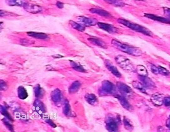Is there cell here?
I'll list each match as a JSON object with an SVG mask.
<instances>
[{
  "label": "cell",
  "instance_id": "cell-40",
  "mask_svg": "<svg viewBox=\"0 0 170 132\" xmlns=\"http://www.w3.org/2000/svg\"><path fill=\"white\" fill-rule=\"evenodd\" d=\"M56 6L59 8H62L64 7V4H63V3L59 2H57Z\"/></svg>",
  "mask_w": 170,
  "mask_h": 132
},
{
  "label": "cell",
  "instance_id": "cell-19",
  "mask_svg": "<svg viewBox=\"0 0 170 132\" xmlns=\"http://www.w3.org/2000/svg\"><path fill=\"white\" fill-rule=\"evenodd\" d=\"M88 41L95 46L100 47L104 49L107 48V46L104 42H103L101 40L97 38H90L88 39Z\"/></svg>",
  "mask_w": 170,
  "mask_h": 132
},
{
  "label": "cell",
  "instance_id": "cell-29",
  "mask_svg": "<svg viewBox=\"0 0 170 132\" xmlns=\"http://www.w3.org/2000/svg\"><path fill=\"white\" fill-rule=\"evenodd\" d=\"M106 2L116 7H122L124 3L121 0H104Z\"/></svg>",
  "mask_w": 170,
  "mask_h": 132
},
{
  "label": "cell",
  "instance_id": "cell-3",
  "mask_svg": "<svg viewBox=\"0 0 170 132\" xmlns=\"http://www.w3.org/2000/svg\"><path fill=\"white\" fill-rule=\"evenodd\" d=\"M115 61L119 66L127 72H134L135 69L130 59L122 55L116 56Z\"/></svg>",
  "mask_w": 170,
  "mask_h": 132
},
{
  "label": "cell",
  "instance_id": "cell-7",
  "mask_svg": "<svg viewBox=\"0 0 170 132\" xmlns=\"http://www.w3.org/2000/svg\"><path fill=\"white\" fill-rule=\"evenodd\" d=\"M106 128L109 132H116L118 130V123L113 118L108 117L106 120Z\"/></svg>",
  "mask_w": 170,
  "mask_h": 132
},
{
  "label": "cell",
  "instance_id": "cell-1",
  "mask_svg": "<svg viewBox=\"0 0 170 132\" xmlns=\"http://www.w3.org/2000/svg\"><path fill=\"white\" fill-rule=\"evenodd\" d=\"M112 44L117 49L129 55L136 57H139L142 55V51L138 48L122 43L115 40H112Z\"/></svg>",
  "mask_w": 170,
  "mask_h": 132
},
{
  "label": "cell",
  "instance_id": "cell-36",
  "mask_svg": "<svg viewBox=\"0 0 170 132\" xmlns=\"http://www.w3.org/2000/svg\"><path fill=\"white\" fill-rule=\"evenodd\" d=\"M7 89V85L6 83L3 81L1 80V90H5Z\"/></svg>",
  "mask_w": 170,
  "mask_h": 132
},
{
  "label": "cell",
  "instance_id": "cell-41",
  "mask_svg": "<svg viewBox=\"0 0 170 132\" xmlns=\"http://www.w3.org/2000/svg\"><path fill=\"white\" fill-rule=\"evenodd\" d=\"M166 125H167V127L170 130V118L167 120V123H166Z\"/></svg>",
  "mask_w": 170,
  "mask_h": 132
},
{
  "label": "cell",
  "instance_id": "cell-32",
  "mask_svg": "<svg viewBox=\"0 0 170 132\" xmlns=\"http://www.w3.org/2000/svg\"><path fill=\"white\" fill-rule=\"evenodd\" d=\"M123 121L125 128H126V129L130 131H132L133 130V126H132V124L131 123L130 120L126 118H124Z\"/></svg>",
  "mask_w": 170,
  "mask_h": 132
},
{
  "label": "cell",
  "instance_id": "cell-43",
  "mask_svg": "<svg viewBox=\"0 0 170 132\" xmlns=\"http://www.w3.org/2000/svg\"></svg>",
  "mask_w": 170,
  "mask_h": 132
},
{
  "label": "cell",
  "instance_id": "cell-6",
  "mask_svg": "<svg viewBox=\"0 0 170 132\" xmlns=\"http://www.w3.org/2000/svg\"><path fill=\"white\" fill-rule=\"evenodd\" d=\"M77 21L85 26H92L95 25L98 23L95 19L87 18L84 16H79L77 17Z\"/></svg>",
  "mask_w": 170,
  "mask_h": 132
},
{
  "label": "cell",
  "instance_id": "cell-13",
  "mask_svg": "<svg viewBox=\"0 0 170 132\" xmlns=\"http://www.w3.org/2000/svg\"><path fill=\"white\" fill-rule=\"evenodd\" d=\"M145 16L149 19H152L154 21H157V22H160L164 23L170 24V19H167V18H164V17H160V16H157L152 14H145Z\"/></svg>",
  "mask_w": 170,
  "mask_h": 132
},
{
  "label": "cell",
  "instance_id": "cell-34",
  "mask_svg": "<svg viewBox=\"0 0 170 132\" xmlns=\"http://www.w3.org/2000/svg\"><path fill=\"white\" fill-rule=\"evenodd\" d=\"M3 122L4 124L5 125L6 128L9 130L10 131H14V129H13V127L12 125L7 120L5 119H3Z\"/></svg>",
  "mask_w": 170,
  "mask_h": 132
},
{
  "label": "cell",
  "instance_id": "cell-44",
  "mask_svg": "<svg viewBox=\"0 0 170 132\" xmlns=\"http://www.w3.org/2000/svg\"></svg>",
  "mask_w": 170,
  "mask_h": 132
},
{
  "label": "cell",
  "instance_id": "cell-30",
  "mask_svg": "<svg viewBox=\"0 0 170 132\" xmlns=\"http://www.w3.org/2000/svg\"><path fill=\"white\" fill-rule=\"evenodd\" d=\"M1 113L7 119L9 120L10 121H13V120L12 117H11V115L9 114V113L8 112L6 108L2 106V105L1 106Z\"/></svg>",
  "mask_w": 170,
  "mask_h": 132
},
{
  "label": "cell",
  "instance_id": "cell-31",
  "mask_svg": "<svg viewBox=\"0 0 170 132\" xmlns=\"http://www.w3.org/2000/svg\"><path fill=\"white\" fill-rule=\"evenodd\" d=\"M63 113L66 116H70L71 115V110L69 102H66L63 109Z\"/></svg>",
  "mask_w": 170,
  "mask_h": 132
},
{
  "label": "cell",
  "instance_id": "cell-33",
  "mask_svg": "<svg viewBox=\"0 0 170 132\" xmlns=\"http://www.w3.org/2000/svg\"><path fill=\"white\" fill-rule=\"evenodd\" d=\"M158 72L159 74L163 76H169L170 75V72L167 69L162 66L158 67Z\"/></svg>",
  "mask_w": 170,
  "mask_h": 132
},
{
  "label": "cell",
  "instance_id": "cell-42",
  "mask_svg": "<svg viewBox=\"0 0 170 132\" xmlns=\"http://www.w3.org/2000/svg\"><path fill=\"white\" fill-rule=\"evenodd\" d=\"M136 1H145V0H136Z\"/></svg>",
  "mask_w": 170,
  "mask_h": 132
},
{
  "label": "cell",
  "instance_id": "cell-26",
  "mask_svg": "<svg viewBox=\"0 0 170 132\" xmlns=\"http://www.w3.org/2000/svg\"><path fill=\"white\" fill-rule=\"evenodd\" d=\"M34 91L35 96L37 98H41L44 95V90L39 85H37L35 86L34 88Z\"/></svg>",
  "mask_w": 170,
  "mask_h": 132
},
{
  "label": "cell",
  "instance_id": "cell-9",
  "mask_svg": "<svg viewBox=\"0 0 170 132\" xmlns=\"http://www.w3.org/2000/svg\"><path fill=\"white\" fill-rule=\"evenodd\" d=\"M98 25L99 27L101 29L107 32L110 33H115L117 32V29L116 27H114L113 26L109 24L106 23L98 22Z\"/></svg>",
  "mask_w": 170,
  "mask_h": 132
},
{
  "label": "cell",
  "instance_id": "cell-37",
  "mask_svg": "<svg viewBox=\"0 0 170 132\" xmlns=\"http://www.w3.org/2000/svg\"><path fill=\"white\" fill-rule=\"evenodd\" d=\"M46 122H47V123H48V124H49V125H50V126H51L52 128H55L56 127V124H55V123H54V122H53V121H52V120H51L50 119H47L46 120Z\"/></svg>",
  "mask_w": 170,
  "mask_h": 132
},
{
  "label": "cell",
  "instance_id": "cell-18",
  "mask_svg": "<svg viewBox=\"0 0 170 132\" xmlns=\"http://www.w3.org/2000/svg\"><path fill=\"white\" fill-rule=\"evenodd\" d=\"M6 2L8 5L12 6H23L28 4L27 0H6Z\"/></svg>",
  "mask_w": 170,
  "mask_h": 132
},
{
  "label": "cell",
  "instance_id": "cell-15",
  "mask_svg": "<svg viewBox=\"0 0 170 132\" xmlns=\"http://www.w3.org/2000/svg\"><path fill=\"white\" fill-rule=\"evenodd\" d=\"M140 78L145 87L153 88L155 87V84H154V82L147 76H140Z\"/></svg>",
  "mask_w": 170,
  "mask_h": 132
},
{
  "label": "cell",
  "instance_id": "cell-24",
  "mask_svg": "<svg viewBox=\"0 0 170 132\" xmlns=\"http://www.w3.org/2000/svg\"><path fill=\"white\" fill-rule=\"evenodd\" d=\"M80 83L79 81H75L69 88V92L70 93H75L80 88Z\"/></svg>",
  "mask_w": 170,
  "mask_h": 132
},
{
  "label": "cell",
  "instance_id": "cell-35",
  "mask_svg": "<svg viewBox=\"0 0 170 132\" xmlns=\"http://www.w3.org/2000/svg\"><path fill=\"white\" fill-rule=\"evenodd\" d=\"M151 70L152 72L154 74L157 75L159 74L158 67H156L154 65H152L151 66Z\"/></svg>",
  "mask_w": 170,
  "mask_h": 132
},
{
  "label": "cell",
  "instance_id": "cell-2",
  "mask_svg": "<svg viewBox=\"0 0 170 132\" xmlns=\"http://www.w3.org/2000/svg\"><path fill=\"white\" fill-rule=\"evenodd\" d=\"M118 22L119 23L126 26V27L137 32H141L142 34L147 35V36H152V32L149 30L140 25L133 23L129 21L122 19H118Z\"/></svg>",
  "mask_w": 170,
  "mask_h": 132
},
{
  "label": "cell",
  "instance_id": "cell-12",
  "mask_svg": "<svg viewBox=\"0 0 170 132\" xmlns=\"http://www.w3.org/2000/svg\"><path fill=\"white\" fill-rule=\"evenodd\" d=\"M115 97L118 99L121 105L126 110L129 111H130L131 110H132V107L129 103V102H128L127 100H126L125 96L117 95H115Z\"/></svg>",
  "mask_w": 170,
  "mask_h": 132
},
{
  "label": "cell",
  "instance_id": "cell-17",
  "mask_svg": "<svg viewBox=\"0 0 170 132\" xmlns=\"http://www.w3.org/2000/svg\"><path fill=\"white\" fill-rule=\"evenodd\" d=\"M34 110L38 113L43 114L46 112V108L44 104L39 100H35L33 104Z\"/></svg>",
  "mask_w": 170,
  "mask_h": 132
},
{
  "label": "cell",
  "instance_id": "cell-10",
  "mask_svg": "<svg viewBox=\"0 0 170 132\" xmlns=\"http://www.w3.org/2000/svg\"><path fill=\"white\" fill-rule=\"evenodd\" d=\"M25 10L29 13L37 14L42 12V8L38 5L33 4H27L24 7Z\"/></svg>",
  "mask_w": 170,
  "mask_h": 132
},
{
  "label": "cell",
  "instance_id": "cell-25",
  "mask_svg": "<svg viewBox=\"0 0 170 132\" xmlns=\"http://www.w3.org/2000/svg\"><path fill=\"white\" fill-rule=\"evenodd\" d=\"M132 86L134 89L139 90L142 93H146V90L145 86H143V84H142L141 82H138V81H133V82H132Z\"/></svg>",
  "mask_w": 170,
  "mask_h": 132
},
{
  "label": "cell",
  "instance_id": "cell-22",
  "mask_svg": "<svg viewBox=\"0 0 170 132\" xmlns=\"http://www.w3.org/2000/svg\"><path fill=\"white\" fill-rule=\"evenodd\" d=\"M85 98L86 102L90 105H95L97 102L96 96L93 94H86Z\"/></svg>",
  "mask_w": 170,
  "mask_h": 132
},
{
  "label": "cell",
  "instance_id": "cell-4",
  "mask_svg": "<svg viewBox=\"0 0 170 132\" xmlns=\"http://www.w3.org/2000/svg\"><path fill=\"white\" fill-rule=\"evenodd\" d=\"M115 92V87L113 83L110 81L106 80L102 84L101 87L100 89V93L103 95H112Z\"/></svg>",
  "mask_w": 170,
  "mask_h": 132
},
{
  "label": "cell",
  "instance_id": "cell-5",
  "mask_svg": "<svg viewBox=\"0 0 170 132\" xmlns=\"http://www.w3.org/2000/svg\"><path fill=\"white\" fill-rule=\"evenodd\" d=\"M117 87L123 96H130L132 95V90L129 86H127L126 84L122 82H119L117 83Z\"/></svg>",
  "mask_w": 170,
  "mask_h": 132
},
{
  "label": "cell",
  "instance_id": "cell-23",
  "mask_svg": "<svg viewBox=\"0 0 170 132\" xmlns=\"http://www.w3.org/2000/svg\"><path fill=\"white\" fill-rule=\"evenodd\" d=\"M136 71L140 76H147L148 72L147 69L144 66L142 65H138L136 68Z\"/></svg>",
  "mask_w": 170,
  "mask_h": 132
},
{
  "label": "cell",
  "instance_id": "cell-20",
  "mask_svg": "<svg viewBox=\"0 0 170 132\" xmlns=\"http://www.w3.org/2000/svg\"><path fill=\"white\" fill-rule=\"evenodd\" d=\"M90 12L93 14H97L100 16H104V17H109L110 14L105 10L100 8H91L90 9Z\"/></svg>",
  "mask_w": 170,
  "mask_h": 132
},
{
  "label": "cell",
  "instance_id": "cell-39",
  "mask_svg": "<svg viewBox=\"0 0 170 132\" xmlns=\"http://www.w3.org/2000/svg\"><path fill=\"white\" fill-rule=\"evenodd\" d=\"M164 12L165 15H167V17L170 18V8H164Z\"/></svg>",
  "mask_w": 170,
  "mask_h": 132
},
{
  "label": "cell",
  "instance_id": "cell-21",
  "mask_svg": "<svg viewBox=\"0 0 170 132\" xmlns=\"http://www.w3.org/2000/svg\"><path fill=\"white\" fill-rule=\"evenodd\" d=\"M18 96L20 99L24 100L28 97V94L25 88L23 86H19L17 90Z\"/></svg>",
  "mask_w": 170,
  "mask_h": 132
},
{
  "label": "cell",
  "instance_id": "cell-28",
  "mask_svg": "<svg viewBox=\"0 0 170 132\" xmlns=\"http://www.w3.org/2000/svg\"><path fill=\"white\" fill-rule=\"evenodd\" d=\"M70 62L72 68H73L74 70H75L79 71V72H86V71L85 70V69H84L81 65H79V64H77V63H75L74 61H70Z\"/></svg>",
  "mask_w": 170,
  "mask_h": 132
},
{
  "label": "cell",
  "instance_id": "cell-8",
  "mask_svg": "<svg viewBox=\"0 0 170 132\" xmlns=\"http://www.w3.org/2000/svg\"><path fill=\"white\" fill-rule=\"evenodd\" d=\"M164 98L165 97L162 94L155 93L152 95L151 100L152 103L157 106H161L164 103Z\"/></svg>",
  "mask_w": 170,
  "mask_h": 132
},
{
  "label": "cell",
  "instance_id": "cell-16",
  "mask_svg": "<svg viewBox=\"0 0 170 132\" xmlns=\"http://www.w3.org/2000/svg\"><path fill=\"white\" fill-rule=\"evenodd\" d=\"M27 34L30 37H32L33 38H35V39H41V40H47L49 38L47 34L42 33V32H27Z\"/></svg>",
  "mask_w": 170,
  "mask_h": 132
},
{
  "label": "cell",
  "instance_id": "cell-38",
  "mask_svg": "<svg viewBox=\"0 0 170 132\" xmlns=\"http://www.w3.org/2000/svg\"><path fill=\"white\" fill-rule=\"evenodd\" d=\"M164 103L166 106H170V96L165 97L164 99Z\"/></svg>",
  "mask_w": 170,
  "mask_h": 132
},
{
  "label": "cell",
  "instance_id": "cell-11",
  "mask_svg": "<svg viewBox=\"0 0 170 132\" xmlns=\"http://www.w3.org/2000/svg\"><path fill=\"white\" fill-rule=\"evenodd\" d=\"M105 66L106 68L111 72L113 75L117 77H121V74L119 72L117 68L112 65L110 61L108 60H106L105 62Z\"/></svg>",
  "mask_w": 170,
  "mask_h": 132
},
{
  "label": "cell",
  "instance_id": "cell-27",
  "mask_svg": "<svg viewBox=\"0 0 170 132\" xmlns=\"http://www.w3.org/2000/svg\"><path fill=\"white\" fill-rule=\"evenodd\" d=\"M70 25L71 27L79 31H84L85 30V27L83 26L80 24L78 23L74 22V21H70Z\"/></svg>",
  "mask_w": 170,
  "mask_h": 132
},
{
  "label": "cell",
  "instance_id": "cell-14",
  "mask_svg": "<svg viewBox=\"0 0 170 132\" xmlns=\"http://www.w3.org/2000/svg\"><path fill=\"white\" fill-rule=\"evenodd\" d=\"M51 96L52 100L54 103L57 104L61 102V99H62V95L59 89H55L53 91Z\"/></svg>",
  "mask_w": 170,
  "mask_h": 132
}]
</instances>
